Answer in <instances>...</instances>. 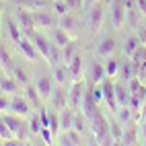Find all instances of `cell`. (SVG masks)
<instances>
[{"instance_id": "35", "label": "cell", "mask_w": 146, "mask_h": 146, "mask_svg": "<svg viewBox=\"0 0 146 146\" xmlns=\"http://www.w3.org/2000/svg\"><path fill=\"white\" fill-rule=\"evenodd\" d=\"M13 76L17 78V82H19V84H23V86H25V84H29V76H27V72L23 70L21 66H17V64H15V68H13Z\"/></svg>"}, {"instance_id": "43", "label": "cell", "mask_w": 146, "mask_h": 146, "mask_svg": "<svg viewBox=\"0 0 146 146\" xmlns=\"http://www.w3.org/2000/svg\"><path fill=\"white\" fill-rule=\"evenodd\" d=\"M93 2H97V0H82V8H89Z\"/></svg>"}, {"instance_id": "12", "label": "cell", "mask_w": 146, "mask_h": 146, "mask_svg": "<svg viewBox=\"0 0 146 146\" xmlns=\"http://www.w3.org/2000/svg\"><path fill=\"white\" fill-rule=\"evenodd\" d=\"M68 72H70V82L84 78V62H82L80 54H74L72 60L68 62Z\"/></svg>"}, {"instance_id": "6", "label": "cell", "mask_w": 146, "mask_h": 146, "mask_svg": "<svg viewBox=\"0 0 146 146\" xmlns=\"http://www.w3.org/2000/svg\"><path fill=\"white\" fill-rule=\"evenodd\" d=\"M4 121H6V125L11 128V132L15 134V138H19V140H27V132H25V123H23V117L21 115H15V113H6L4 115Z\"/></svg>"}, {"instance_id": "44", "label": "cell", "mask_w": 146, "mask_h": 146, "mask_svg": "<svg viewBox=\"0 0 146 146\" xmlns=\"http://www.w3.org/2000/svg\"><path fill=\"white\" fill-rule=\"evenodd\" d=\"M2 21H4V15H2V6H0V35H2Z\"/></svg>"}, {"instance_id": "33", "label": "cell", "mask_w": 146, "mask_h": 146, "mask_svg": "<svg viewBox=\"0 0 146 146\" xmlns=\"http://www.w3.org/2000/svg\"><path fill=\"white\" fill-rule=\"evenodd\" d=\"M29 132L33 136H39L41 132V121H39V113H33L31 117H29Z\"/></svg>"}, {"instance_id": "23", "label": "cell", "mask_w": 146, "mask_h": 146, "mask_svg": "<svg viewBox=\"0 0 146 146\" xmlns=\"http://www.w3.org/2000/svg\"><path fill=\"white\" fill-rule=\"evenodd\" d=\"M58 27H62L64 31H68L72 35V31H76V27H78V21L72 17V13H68V15L58 17Z\"/></svg>"}, {"instance_id": "41", "label": "cell", "mask_w": 146, "mask_h": 146, "mask_svg": "<svg viewBox=\"0 0 146 146\" xmlns=\"http://www.w3.org/2000/svg\"><path fill=\"white\" fill-rule=\"evenodd\" d=\"M140 125H142V128H140V136H142V142L146 144V117H142V119H140Z\"/></svg>"}, {"instance_id": "25", "label": "cell", "mask_w": 146, "mask_h": 146, "mask_svg": "<svg viewBox=\"0 0 146 146\" xmlns=\"http://www.w3.org/2000/svg\"><path fill=\"white\" fill-rule=\"evenodd\" d=\"M4 23H6V27H8V35H11V39H13L15 43H17V41H21V37H23L25 33H23V29L19 27V23L15 21V19H11V17H8Z\"/></svg>"}, {"instance_id": "31", "label": "cell", "mask_w": 146, "mask_h": 146, "mask_svg": "<svg viewBox=\"0 0 146 146\" xmlns=\"http://www.w3.org/2000/svg\"><path fill=\"white\" fill-rule=\"evenodd\" d=\"M70 39H72V35L68 33V31H64L62 27H56V31H54V43H56L58 47H64Z\"/></svg>"}, {"instance_id": "2", "label": "cell", "mask_w": 146, "mask_h": 146, "mask_svg": "<svg viewBox=\"0 0 146 146\" xmlns=\"http://www.w3.org/2000/svg\"><path fill=\"white\" fill-rule=\"evenodd\" d=\"M105 21V4L103 0H97L86 8V25H89L91 33H99Z\"/></svg>"}, {"instance_id": "34", "label": "cell", "mask_w": 146, "mask_h": 146, "mask_svg": "<svg viewBox=\"0 0 146 146\" xmlns=\"http://www.w3.org/2000/svg\"><path fill=\"white\" fill-rule=\"evenodd\" d=\"M11 138H15V134L11 132V128L6 125V121H4V117H0V140H2V144L4 142H8Z\"/></svg>"}, {"instance_id": "19", "label": "cell", "mask_w": 146, "mask_h": 146, "mask_svg": "<svg viewBox=\"0 0 146 146\" xmlns=\"http://www.w3.org/2000/svg\"><path fill=\"white\" fill-rule=\"evenodd\" d=\"M130 97H132V93H130L128 86L115 82V101H117V109H119V107L130 105Z\"/></svg>"}, {"instance_id": "4", "label": "cell", "mask_w": 146, "mask_h": 146, "mask_svg": "<svg viewBox=\"0 0 146 146\" xmlns=\"http://www.w3.org/2000/svg\"><path fill=\"white\" fill-rule=\"evenodd\" d=\"M101 86H103V103L109 107V111H117V101H115V82L111 76H105L101 80Z\"/></svg>"}, {"instance_id": "13", "label": "cell", "mask_w": 146, "mask_h": 146, "mask_svg": "<svg viewBox=\"0 0 146 146\" xmlns=\"http://www.w3.org/2000/svg\"><path fill=\"white\" fill-rule=\"evenodd\" d=\"M19 89H21V84L17 82V78L13 74H2L0 76V93H6V95H17Z\"/></svg>"}, {"instance_id": "29", "label": "cell", "mask_w": 146, "mask_h": 146, "mask_svg": "<svg viewBox=\"0 0 146 146\" xmlns=\"http://www.w3.org/2000/svg\"><path fill=\"white\" fill-rule=\"evenodd\" d=\"M76 50H78V41H76V39H70V41H68V43L62 47V60L68 64V62L72 60V56H74V54H78Z\"/></svg>"}, {"instance_id": "39", "label": "cell", "mask_w": 146, "mask_h": 146, "mask_svg": "<svg viewBox=\"0 0 146 146\" xmlns=\"http://www.w3.org/2000/svg\"><path fill=\"white\" fill-rule=\"evenodd\" d=\"M66 4L70 6V11H76V8H82V0H66Z\"/></svg>"}, {"instance_id": "10", "label": "cell", "mask_w": 146, "mask_h": 146, "mask_svg": "<svg viewBox=\"0 0 146 146\" xmlns=\"http://www.w3.org/2000/svg\"><path fill=\"white\" fill-rule=\"evenodd\" d=\"M11 113L15 115H21V117H27V115H31V103L27 101V97H21V95H15L11 99Z\"/></svg>"}, {"instance_id": "11", "label": "cell", "mask_w": 146, "mask_h": 146, "mask_svg": "<svg viewBox=\"0 0 146 146\" xmlns=\"http://www.w3.org/2000/svg\"><path fill=\"white\" fill-rule=\"evenodd\" d=\"M27 37H29V39H31V41L35 43V47H37V52H39V54H41V58L45 60V58H47V54H50V47H52V41L47 39L45 35H41V33H37L35 29H33V31H29V33H27Z\"/></svg>"}, {"instance_id": "20", "label": "cell", "mask_w": 146, "mask_h": 146, "mask_svg": "<svg viewBox=\"0 0 146 146\" xmlns=\"http://www.w3.org/2000/svg\"><path fill=\"white\" fill-rule=\"evenodd\" d=\"M52 76H54L56 84H62V86H64V84H66V80L70 78V72H68V64H66V62H64V64H62V62H60V64H56V66H54V74H52Z\"/></svg>"}, {"instance_id": "14", "label": "cell", "mask_w": 146, "mask_h": 146, "mask_svg": "<svg viewBox=\"0 0 146 146\" xmlns=\"http://www.w3.org/2000/svg\"><path fill=\"white\" fill-rule=\"evenodd\" d=\"M115 52V39L113 37H103V39L97 43V47H95V54H97V58H109L111 54Z\"/></svg>"}, {"instance_id": "18", "label": "cell", "mask_w": 146, "mask_h": 146, "mask_svg": "<svg viewBox=\"0 0 146 146\" xmlns=\"http://www.w3.org/2000/svg\"><path fill=\"white\" fill-rule=\"evenodd\" d=\"M117 76H119L121 80H130L132 76H138V66H136V64L130 60V58H128L125 62L119 64V72H117Z\"/></svg>"}, {"instance_id": "37", "label": "cell", "mask_w": 146, "mask_h": 146, "mask_svg": "<svg viewBox=\"0 0 146 146\" xmlns=\"http://www.w3.org/2000/svg\"><path fill=\"white\" fill-rule=\"evenodd\" d=\"M39 121H41V128H50V111L39 107Z\"/></svg>"}, {"instance_id": "16", "label": "cell", "mask_w": 146, "mask_h": 146, "mask_svg": "<svg viewBox=\"0 0 146 146\" xmlns=\"http://www.w3.org/2000/svg\"><path fill=\"white\" fill-rule=\"evenodd\" d=\"M138 121L132 119L130 123L123 125V134H121V144H138Z\"/></svg>"}, {"instance_id": "42", "label": "cell", "mask_w": 146, "mask_h": 146, "mask_svg": "<svg viewBox=\"0 0 146 146\" xmlns=\"http://www.w3.org/2000/svg\"><path fill=\"white\" fill-rule=\"evenodd\" d=\"M138 37H140V41H142V43H146V25L138 31Z\"/></svg>"}, {"instance_id": "1", "label": "cell", "mask_w": 146, "mask_h": 146, "mask_svg": "<svg viewBox=\"0 0 146 146\" xmlns=\"http://www.w3.org/2000/svg\"><path fill=\"white\" fill-rule=\"evenodd\" d=\"M89 121H91V132H93L95 144H113V138L109 134V117H105V113L101 109Z\"/></svg>"}, {"instance_id": "9", "label": "cell", "mask_w": 146, "mask_h": 146, "mask_svg": "<svg viewBox=\"0 0 146 146\" xmlns=\"http://www.w3.org/2000/svg\"><path fill=\"white\" fill-rule=\"evenodd\" d=\"M17 47H19V52H21L25 58H27V60L29 62H37V60H39V52H37V47H35V43L31 41V39H29V37L27 35H23L21 37V41H17L15 43Z\"/></svg>"}, {"instance_id": "27", "label": "cell", "mask_w": 146, "mask_h": 146, "mask_svg": "<svg viewBox=\"0 0 146 146\" xmlns=\"http://www.w3.org/2000/svg\"><path fill=\"white\" fill-rule=\"evenodd\" d=\"M109 134H111V138H113V144H121V134H123V125L111 117L109 119Z\"/></svg>"}, {"instance_id": "24", "label": "cell", "mask_w": 146, "mask_h": 146, "mask_svg": "<svg viewBox=\"0 0 146 146\" xmlns=\"http://www.w3.org/2000/svg\"><path fill=\"white\" fill-rule=\"evenodd\" d=\"M13 68H15V62H13L11 54L4 50V45H0V70L6 74H13Z\"/></svg>"}, {"instance_id": "30", "label": "cell", "mask_w": 146, "mask_h": 146, "mask_svg": "<svg viewBox=\"0 0 146 146\" xmlns=\"http://www.w3.org/2000/svg\"><path fill=\"white\" fill-rule=\"evenodd\" d=\"M142 41H140V37L138 35H128V39H125V43H123V54L125 56H132L136 50H138V45H140Z\"/></svg>"}, {"instance_id": "5", "label": "cell", "mask_w": 146, "mask_h": 146, "mask_svg": "<svg viewBox=\"0 0 146 146\" xmlns=\"http://www.w3.org/2000/svg\"><path fill=\"white\" fill-rule=\"evenodd\" d=\"M31 13H33L35 27H39V29H50V27L58 25V15H56V13H52V11L39 8V11H31Z\"/></svg>"}, {"instance_id": "38", "label": "cell", "mask_w": 146, "mask_h": 146, "mask_svg": "<svg viewBox=\"0 0 146 146\" xmlns=\"http://www.w3.org/2000/svg\"><path fill=\"white\" fill-rule=\"evenodd\" d=\"M6 109H11V99L6 97V93H0V113H4Z\"/></svg>"}, {"instance_id": "26", "label": "cell", "mask_w": 146, "mask_h": 146, "mask_svg": "<svg viewBox=\"0 0 146 146\" xmlns=\"http://www.w3.org/2000/svg\"><path fill=\"white\" fill-rule=\"evenodd\" d=\"M105 76H107V74H105V66H103L101 62H95V64L91 66V78H89L91 84H99Z\"/></svg>"}, {"instance_id": "17", "label": "cell", "mask_w": 146, "mask_h": 146, "mask_svg": "<svg viewBox=\"0 0 146 146\" xmlns=\"http://www.w3.org/2000/svg\"><path fill=\"white\" fill-rule=\"evenodd\" d=\"M54 84H56L54 76H41V78L35 82L37 91H39V95H41V99H50V97H52V93H54Z\"/></svg>"}, {"instance_id": "36", "label": "cell", "mask_w": 146, "mask_h": 146, "mask_svg": "<svg viewBox=\"0 0 146 146\" xmlns=\"http://www.w3.org/2000/svg\"><path fill=\"white\" fill-rule=\"evenodd\" d=\"M117 72H119V62L109 58V60H107V64H105V74L113 78V76H117Z\"/></svg>"}, {"instance_id": "8", "label": "cell", "mask_w": 146, "mask_h": 146, "mask_svg": "<svg viewBox=\"0 0 146 146\" xmlns=\"http://www.w3.org/2000/svg\"><path fill=\"white\" fill-rule=\"evenodd\" d=\"M15 21L19 23V27L23 29V33L27 35L29 31H33L35 29V21H33V13L27 11V8H21L17 6V13H15Z\"/></svg>"}, {"instance_id": "7", "label": "cell", "mask_w": 146, "mask_h": 146, "mask_svg": "<svg viewBox=\"0 0 146 146\" xmlns=\"http://www.w3.org/2000/svg\"><path fill=\"white\" fill-rule=\"evenodd\" d=\"M109 8H111V25L115 29H121V25L125 23V0H111Z\"/></svg>"}, {"instance_id": "22", "label": "cell", "mask_w": 146, "mask_h": 146, "mask_svg": "<svg viewBox=\"0 0 146 146\" xmlns=\"http://www.w3.org/2000/svg\"><path fill=\"white\" fill-rule=\"evenodd\" d=\"M72 128H74L76 132H80V134H84L86 130H91V121H89V117H86L80 109H76V113H74V123H72Z\"/></svg>"}, {"instance_id": "3", "label": "cell", "mask_w": 146, "mask_h": 146, "mask_svg": "<svg viewBox=\"0 0 146 146\" xmlns=\"http://www.w3.org/2000/svg\"><path fill=\"white\" fill-rule=\"evenodd\" d=\"M84 91H86L84 78H82V80H74V82L70 84V89H68V107H72V109H80Z\"/></svg>"}, {"instance_id": "28", "label": "cell", "mask_w": 146, "mask_h": 146, "mask_svg": "<svg viewBox=\"0 0 146 146\" xmlns=\"http://www.w3.org/2000/svg\"><path fill=\"white\" fill-rule=\"evenodd\" d=\"M115 119H117L121 125L130 123V121L134 119V109H132L130 105H125V107H119V109L115 111Z\"/></svg>"}, {"instance_id": "32", "label": "cell", "mask_w": 146, "mask_h": 146, "mask_svg": "<svg viewBox=\"0 0 146 146\" xmlns=\"http://www.w3.org/2000/svg\"><path fill=\"white\" fill-rule=\"evenodd\" d=\"M52 8H54V13H56L58 17L72 13V11H70V6L66 4V0H52Z\"/></svg>"}, {"instance_id": "15", "label": "cell", "mask_w": 146, "mask_h": 146, "mask_svg": "<svg viewBox=\"0 0 146 146\" xmlns=\"http://www.w3.org/2000/svg\"><path fill=\"white\" fill-rule=\"evenodd\" d=\"M52 107L56 111H62L64 107H68V91H64L62 89V84H58V89L52 93Z\"/></svg>"}, {"instance_id": "21", "label": "cell", "mask_w": 146, "mask_h": 146, "mask_svg": "<svg viewBox=\"0 0 146 146\" xmlns=\"http://www.w3.org/2000/svg\"><path fill=\"white\" fill-rule=\"evenodd\" d=\"M25 97H27V101L31 103V107H35V109L41 107V95H39L35 84H25Z\"/></svg>"}, {"instance_id": "40", "label": "cell", "mask_w": 146, "mask_h": 146, "mask_svg": "<svg viewBox=\"0 0 146 146\" xmlns=\"http://www.w3.org/2000/svg\"><path fill=\"white\" fill-rule=\"evenodd\" d=\"M136 6H138V11L142 17H146V0H136Z\"/></svg>"}]
</instances>
